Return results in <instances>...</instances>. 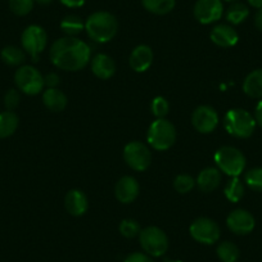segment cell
<instances>
[{
	"mask_svg": "<svg viewBox=\"0 0 262 262\" xmlns=\"http://www.w3.org/2000/svg\"><path fill=\"white\" fill-rule=\"evenodd\" d=\"M92 50L82 40L75 36H66L53 42L49 57L55 67L64 71H80L90 62Z\"/></svg>",
	"mask_w": 262,
	"mask_h": 262,
	"instance_id": "obj_1",
	"label": "cell"
},
{
	"mask_svg": "<svg viewBox=\"0 0 262 262\" xmlns=\"http://www.w3.org/2000/svg\"><path fill=\"white\" fill-rule=\"evenodd\" d=\"M85 30L90 39L97 42H108L116 36L118 30L117 18L110 12H94L88 17Z\"/></svg>",
	"mask_w": 262,
	"mask_h": 262,
	"instance_id": "obj_2",
	"label": "cell"
},
{
	"mask_svg": "<svg viewBox=\"0 0 262 262\" xmlns=\"http://www.w3.org/2000/svg\"><path fill=\"white\" fill-rule=\"evenodd\" d=\"M256 118L246 110L235 108L226 112L224 117V126L229 134L235 138L246 139L254 133L256 128Z\"/></svg>",
	"mask_w": 262,
	"mask_h": 262,
	"instance_id": "obj_3",
	"label": "cell"
},
{
	"mask_svg": "<svg viewBox=\"0 0 262 262\" xmlns=\"http://www.w3.org/2000/svg\"><path fill=\"white\" fill-rule=\"evenodd\" d=\"M148 143L156 150H167L176 142V128L166 118H157L148 128Z\"/></svg>",
	"mask_w": 262,
	"mask_h": 262,
	"instance_id": "obj_4",
	"label": "cell"
},
{
	"mask_svg": "<svg viewBox=\"0 0 262 262\" xmlns=\"http://www.w3.org/2000/svg\"><path fill=\"white\" fill-rule=\"evenodd\" d=\"M215 162L221 172L231 178H238L246 168V157L238 148L221 147L215 153Z\"/></svg>",
	"mask_w": 262,
	"mask_h": 262,
	"instance_id": "obj_5",
	"label": "cell"
},
{
	"mask_svg": "<svg viewBox=\"0 0 262 262\" xmlns=\"http://www.w3.org/2000/svg\"><path fill=\"white\" fill-rule=\"evenodd\" d=\"M140 246L148 256L161 257L167 252L168 238L165 231L158 226H148L139 234Z\"/></svg>",
	"mask_w": 262,
	"mask_h": 262,
	"instance_id": "obj_6",
	"label": "cell"
},
{
	"mask_svg": "<svg viewBox=\"0 0 262 262\" xmlns=\"http://www.w3.org/2000/svg\"><path fill=\"white\" fill-rule=\"evenodd\" d=\"M14 82L27 95H36L44 89V76L32 66H21L14 74Z\"/></svg>",
	"mask_w": 262,
	"mask_h": 262,
	"instance_id": "obj_7",
	"label": "cell"
},
{
	"mask_svg": "<svg viewBox=\"0 0 262 262\" xmlns=\"http://www.w3.org/2000/svg\"><path fill=\"white\" fill-rule=\"evenodd\" d=\"M21 42L24 49L31 55L32 60L37 62L39 55L44 52L45 47H47L48 35L41 26L31 25V26L26 27L25 31L22 32Z\"/></svg>",
	"mask_w": 262,
	"mask_h": 262,
	"instance_id": "obj_8",
	"label": "cell"
},
{
	"mask_svg": "<svg viewBox=\"0 0 262 262\" xmlns=\"http://www.w3.org/2000/svg\"><path fill=\"white\" fill-rule=\"evenodd\" d=\"M191 238L198 243L211 246L220 239V228L217 223L208 217H200L191 223L189 228Z\"/></svg>",
	"mask_w": 262,
	"mask_h": 262,
	"instance_id": "obj_9",
	"label": "cell"
},
{
	"mask_svg": "<svg viewBox=\"0 0 262 262\" xmlns=\"http://www.w3.org/2000/svg\"><path fill=\"white\" fill-rule=\"evenodd\" d=\"M123 158L128 167L135 171H145L152 163V153L142 142H130L123 148Z\"/></svg>",
	"mask_w": 262,
	"mask_h": 262,
	"instance_id": "obj_10",
	"label": "cell"
},
{
	"mask_svg": "<svg viewBox=\"0 0 262 262\" xmlns=\"http://www.w3.org/2000/svg\"><path fill=\"white\" fill-rule=\"evenodd\" d=\"M193 13L196 21L202 25L217 22L224 14L223 0H196Z\"/></svg>",
	"mask_w": 262,
	"mask_h": 262,
	"instance_id": "obj_11",
	"label": "cell"
},
{
	"mask_svg": "<svg viewBox=\"0 0 262 262\" xmlns=\"http://www.w3.org/2000/svg\"><path fill=\"white\" fill-rule=\"evenodd\" d=\"M191 123L201 134H210L217 127L219 115L210 105H200L191 115Z\"/></svg>",
	"mask_w": 262,
	"mask_h": 262,
	"instance_id": "obj_12",
	"label": "cell"
},
{
	"mask_svg": "<svg viewBox=\"0 0 262 262\" xmlns=\"http://www.w3.org/2000/svg\"><path fill=\"white\" fill-rule=\"evenodd\" d=\"M226 225H228L229 230L233 231L236 235H247L253 231L254 226H256V220L249 211L238 208L229 213L228 219H226Z\"/></svg>",
	"mask_w": 262,
	"mask_h": 262,
	"instance_id": "obj_13",
	"label": "cell"
},
{
	"mask_svg": "<svg viewBox=\"0 0 262 262\" xmlns=\"http://www.w3.org/2000/svg\"><path fill=\"white\" fill-rule=\"evenodd\" d=\"M139 190L140 186L137 179L133 178V176H123L116 184L115 194L116 198L121 203L127 205V203H131L133 201H135V198L139 194Z\"/></svg>",
	"mask_w": 262,
	"mask_h": 262,
	"instance_id": "obj_14",
	"label": "cell"
},
{
	"mask_svg": "<svg viewBox=\"0 0 262 262\" xmlns=\"http://www.w3.org/2000/svg\"><path fill=\"white\" fill-rule=\"evenodd\" d=\"M211 40L213 44L221 48H231L238 42L239 35L233 26L226 24L217 25L211 31Z\"/></svg>",
	"mask_w": 262,
	"mask_h": 262,
	"instance_id": "obj_15",
	"label": "cell"
},
{
	"mask_svg": "<svg viewBox=\"0 0 262 262\" xmlns=\"http://www.w3.org/2000/svg\"><path fill=\"white\" fill-rule=\"evenodd\" d=\"M64 206L70 215L79 217V216H82L88 211L89 201H88V196L81 190L72 189V190L66 194Z\"/></svg>",
	"mask_w": 262,
	"mask_h": 262,
	"instance_id": "obj_16",
	"label": "cell"
},
{
	"mask_svg": "<svg viewBox=\"0 0 262 262\" xmlns=\"http://www.w3.org/2000/svg\"><path fill=\"white\" fill-rule=\"evenodd\" d=\"M153 62V52L148 45H138L130 55V67L135 72H145Z\"/></svg>",
	"mask_w": 262,
	"mask_h": 262,
	"instance_id": "obj_17",
	"label": "cell"
},
{
	"mask_svg": "<svg viewBox=\"0 0 262 262\" xmlns=\"http://www.w3.org/2000/svg\"><path fill=\"white\" fill-rule=\"evenodd\" d=\"M92 71L97 77L108 80L115 75L116 64L107 54H98L92 59Z\"/></svg>",
	"mask_w": 262,
	"mask_h": 262,
	"instance_id": "obj_18",
	"label": "cell"
},
{
	"mask_svg": "<svg viewBox=\"0 0 262 262\" xmlns=\"http://www.w3.org/2000/svg\"><path fill=\"white\" fill-rule=\"evenodd\" d=\"M221 183V171L216 167H207L202 170L196 178L195 184L201 191L210 193L215 190Z\"/></svg>",
	"mask_w": 262,
	"mask_h": 262,
	"instance_id": "obj_19",
	"label": "cell"
},
{
	"mask_svg": "<svg viewBox=\"0 0 262 262\" xmlns=\"http://www.w3.org/2000/svg\"><path fill=\"white\" fill-rule=\"evenodd\" d=\"M42 102L45 107L52 112H62L67 107V97L62 90L57 89H47L42 94Z\"/></svg>",
	"mask_w": 262,
	"mask_h": 262,
	"instance_id": "obj_20",
	"label": "cell"
},
{
	"mask_svg": "<svg viewBox=\"0 0 262 262\" xmlns=\"http://www.w3.org/2000/svg\"><path fill=\"white\" fill-rule=\"evenodd\" d=\"M243 92L254 99H262V69L247 75L243 82Z\"/></svg>",
	"mask_w": 262,
	"mask_h": 262,
	"instance_id": "obj_21",
	"label": "cell"
},
{
	"mask_svg": "<svg viewBox=\"0 0 262 262\" xmlns=\"http://www.w3.org/2000/svg\"><path fill=\"white\" fill-rule=\"evenodd\" d=\"M18 116L13 111H4L0 113V139L13 135L18 127Z\"/></svg>",
	"mask_w": 262,
	"mask_h": 262,
	"instance_id": "obj_22",
	"label": "cell"
},
{
	"mask_svg": "<svg viewBox=\"0 0 262 262\" xmlns=\"http://www.w3.org/2000/svg\"><path fill=\"white\" fill-rule=\"evenodd\" d=\"M249 16V8L244 3H241V2H236V3H231L230 7L226 11L225 17L226 21L229 22L233 26H236V25H241L248 18Z\"/></svg>",
	"mask_w": 262,
	"mask_h": 262,
	"instance_id": "obj_23",
	"label": "cell"
},
{
	"mask_svg": "<svg viewBox=\"0 0 262 262\" xmlns=\"http://www.w3.org/2000/svg\"><path fill=\"white\" fill-rule=\"evenodd\" d=\"M142 4L148 12L157 16H165L175 8V0H142Z\"/></svg>",
	"mask_w": 262,
	"mask_h": 262,
	"instance_id": "obj_24",
	"label": "cell"
},
{
	"mask_svg": "<svg viewBox=\"0 0 262 262\" xmlns=\"http://www.w3.org/2000/svg\"><path fill=\"white\" fill-rule=\"evenodd\" d=\"M60 29L67 36H75L85 30V22L79 16L70 14L60 21Z\"/></svg>",
	"mask_w": 262,
	"mask_h": 262,
	"instance_id": "obj_25",
	"label": "cell"
},
{
	"mask_svg": "<svg viewBox=\"0 0 262 262\" xmlns=\"http://www.w3.org/2000/svg\"><path fill=\"white\" fill-rule=\"evenodd\" d=\"M216 253L223 262H236L241 256V251L236 247V244L229 241L221 242L216 249Z\"/></svg>",
	"mask_w": 262,
	"mask_h": 262,
	"instance_id": "obj_26",
	"label": "cell"
},
{
	"mask_svg": "<svg viewBox=\"0 0 262 262\" xmlns=\"http://www.w3.org/2000/svg\"><path fill=\"white\" fill-rule=\"evenodd\" d=\"M224 193L225 196L228 198L230 202L236 203L242 200L246 193V188H244V184L242 183L239 178H231V180L229 181L225 185L224 189Z\"/></svg>",
	"mask_w": 262,
	"mask_h": 262,
	"instance_id": "obj_27",
	"label": "cell"
},
{
	"mask_svg": "<svg viewBox=\"0 0 262 262\" xmlns=\"http://www.w3.org/2000/svg\"><path fill=\"white\" fill-rule=\"evenodd\" d=\"M0 55H2L3 62L8 66H19L26 59V54H25L24 50L19 49L18 47H14V45H8V47L4 48Z\"/></svg>",
	"mask_w": 262,
	"mask_h": 262,
	"instance_id": "obj_28",
	"label": "cell"
},
{
	"mask_svg": "<svg viewBox=\"0 0 262 262\" xmlns=\"http://www.w3.org/2000/svg\"><path fill=\"white\" fill-rule=\"evenodd\" d=\"M244 181L249 189L262 193V167H254L247 171Z\"/></svg>",
	"mask_w": 262,
	"mask_h": 262,
	"instance_id": "obj_29",
	"label": "cell"
},
{
	"mask_svg": "<svg viewBox=\"0 0 262 262\" xmlns=\"http://www.w3.org/2000/svg\"><path fill=\"white\" fill-rule=\"evenodd\" d=\"M142 231L140 228V224L137 220H133V219H125V220L121 221L120 224V233L122 234L125 238H135L138 236Z\"/></svg>",
	"mask_w": 262,
	"mask_h": 262,
	"instance_id": "obj_30",
	"label": "cell"
},
{
	"mask_svg": "<svg viewBox=\"0 0 262 262\" xmlns=\"http://www.w3.org/2000/svg\"><path fill=\"white\" fill-rule=\"evenodd\" d=\"M194 185H195V180L190 175H186V173H180L173 180V188L180 194L189 193L194 188Z\"/></svg>",
	"mask_w": 262,
	"mask_h": 262,
	"instance_id": "obj_31",
	"label": "cell"
},
{
	"mask_svg": "<svg viewBox=\"0 0 262 262\" xmlns=\"http://www.w3.org/2000/svg\"><path fill=\"white\" fill-rule=\"evenodd\" d=\"M35 0H9V8L16 16H27L32 11Z\"/></svg>",
	"mask_w": 262,
	"mask_h": 262,
	"instance_id": "obj_32",
	"label": "cell"
},
{
	"mask_svg": "<svg viewBox=\"0 0 262 262\" xmlns=\"http://www.w3.org/2000/svg\"><path fill=\"white\" fill-rule=\"evenodd\" d=\"M152 113L156 116L157 118H165L167 116L168 111H170V104H168L167 99L163 97H156L153 99L152 105Z\"/></svg>",
	"mask_w": 262,
	"mask_h": 262,
	"instance_id": "obj_33",
	"label": "cell"
},
{
	"mask_svg": "<svg viewBox=\"0 0 262 262\" xmlns=\"http://www.w3.org/2000/svg\"><path fill=\"white\" fill-rule=\"evenodd\" d=\"M19 100H21V95H19L18 90L9 89L4 95V105H6L7 111H13L18 107Z\"/></svg>",
	"mask_w": 262,
	"mask_h": 262,
	"instance_id": "obj_34",
	"label": "cell"
},
{
	"mask_svg": "<svg viewBox=\"0 0 262 262\" xmlns=\"http://www.w3.org/2000/svg\"><path fill=\"white\" fill-rule=\"evenodd\" d=\"M123 262H155L150 256L145 253H140V252H135V253L128 254L127 257L125 258Z\"/></svg>",
	"mask_w": 262,
	"mask_h": 262,
	"instance_id": "obj_35",
	"label": "cell"
},
{
	"mask_svg": "<svg viewBox=\"0 0 262 262\" xmlns=\"http://www.w3.org/2000/svg\"><path fill=\"white\" fill-rule=\"evenodd\" d=\"M59 76L57 74H54V72H50L47 76H44V85L48 89H54V88H57L59 85Z\"/></svg>",
	"mask_w": 262,
	"mask_h": 262,
	"instance_id": "obj_36",
	"label": "cell"
},
{
	"mask_svg": "<svg viewBox=\"0 0 262 262\" xmlns=\"http://www.w3.org/2000/svg\"><path fill=\"white\" fill-rule=\"evenodd\" d=\"M59 2L67 8H80L84 6L86 0H59Z\"/></svg>",
	"mask_w": 262,
	"mask_h": 262,
	"instance_id": "obj_37",
	"label": "cell"
},
{
	"mask_svg": "<svg viewBox=\"0 0 262 262\" xmlns=\"http://www.w3.org/2000/svg\"><path fill=\"white\" fill-rule=\"evenodd\" d=\"M254 118H256L257 125H259L262 127V99L257 103L256 111H254Z\"/></svg>",
	"mask_w": 262,
	"mask_h": 262,
	"instance_id": "obj_38",
	"label": "cell"
},
{
	"mask_svg": "<svg viewBox=\"0 0 262 262\" xmlns=\"http://www.w3.org/2000/svg\"><path fill=\"white\" fill-rule=\"evenodd\" d=\"M254 26L258 31L262 32V9H257L254 14Z\"/></svg>",
	"mask_w": 262,
	"mask_h": 262,
	"instance_id": "obj_39",
	"label": "cell"
},
{
	"mask_svg": "<svg viewBox=\"0 0 262 262\" xmlns=\"http://www.w3.org/2000/svg\"><path fill=\"white\" fill-rule=\"evenodd\" d=\"M249 6L253 7L256 9H262V0H247Z\"/></svg>",
	"mask_w": 262,
	"mask_h": 262,
	"instance_id": "obj_40",
	"label": "cell"
},
{
	"mask_svg": "<svg viewBox=\"0 0 262 262\" xmlns=\"http://www.w3.org/2000/svg\"><path fill=\"white\" fill-rule=\"evenodd\" d=\"M35 3H39L41 6H48V4L53 3V0H35Z\"/></svg>",
	"mask_w": 262,
	"mask_h": 262,
	"instance_id": "obj_41",
	"label": "cell"
},
{
	"mask_svg": "<svg viewBox=\"0 0 262 262\" xmlns=\"http://www.w3.org/2000/svg\"><path fill=\"white\" fill-rule=\"evenodd\" d=\"M224 2H226V3H236L239 0H224Z\"/></svg>",
	"mask_w": 262,
	"mask_h": 262,
	"instance_id": "obj_42",
	"label": "cell"
},
{
	"mask_svg": "<svg viewBox=\"0 0 262 262\" xmlns=\"http://www.w3.org/2000/svg\"><path fill=\"white\" fill-rule=\"evenodd\" d=\"M170 262H181V261H170Z\"/></svg>",
	"mask_w": 262,
	"mask_h": 262,
	"instance_id": "obj_43",
	"label": "cell"
}]
</instances>
